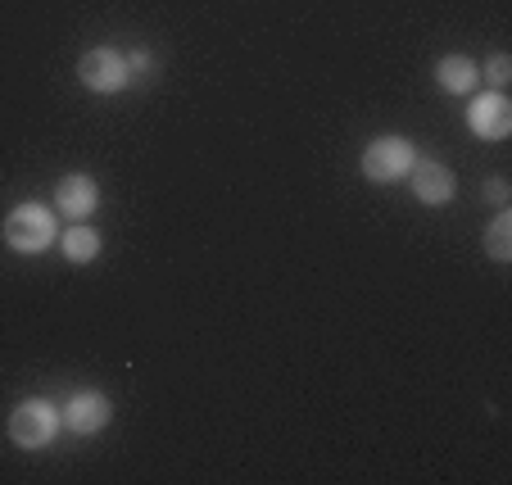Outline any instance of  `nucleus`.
<instances>
[{"label":"nucleus","mask_w":512,"mask_h":485,"mask_svg":"<svg viewBox=\"0 0 512 485\" xmlns=\"http://www.w3.org/2000/svg\"><path fill=\"white\" fill-rule=\"evenodd\" d=\"M413 159H417V146L408 141V136H377V141H368L358 168H363L368 182L390 186V182H404L408 168H413Z\"/></svg>","instance_id":"2"},{"label":"nucleus","mask_w":512,"mask_h":485,"mask_svg":"<svg viewBox=\"0 0 512 485\" xmlns=\"http://www.w3.org/2000/svg\"><path fill=\"white\" fill-rule=\"evenodd\" d=\"M408 186H413V195L422 204H431V209H440V204H449L458 195L454 168H445L440 159H413V168H408Z\"/></svg>","instance_id":"6"},{"label":"nucleus","mask_w":512,"mask_h":485,"mask_svg":"<svg viewBox=\"0 0 512 485\" xmlns=\"http://www.w3.org/2000/svg\"><path fill=\"white\" fill-rule=\"evenodd\" d=\"M485 254H490L494 263L512 259V209H499V218L490 223V232H485Z\"/></svg>","instance_id":"11"},{"label":"nucleus","mask_w":512,"mask_h":485,"mask_svg":"<svg viewBox=\"0 0 512 485\" xmlns=\"http://www.w3.org/2000/svg\"><path fill=\"white\" fill-rule=\"evenodd\" d=\"M59 250H64V259L68 263H96L100 259V250H105V241H100V232L96 227H87V223H73L64 236H59Z\"/></svg>","instance_id":"10"},{"label":"nucleus","mask_w":512,"mask_h":485,"mask_svg":"<svg viewBox=\"0 0 512 485\" xmlns=\"http://www.w3.org/2000/svg\"><path fill=\"white\" fill-rule=\"evenodd\" d=\"M155 68H159V59L150 55V50H132V55H127V73H132V82L155 78Z\"/></svg>","instance_id":"13"},{"label":"nucleus","mask_w":512,"mask_h":485,"mask_svg":"<svg viewBox=\"0 0 512 485\" xmlns=\"http://www.w3.org/2000/svg\"><path fill=\"white\" fill-rule=\"evenodd\" d=\"M109 418H114V404L105 390H73L59 408V427H68L73 436H96L109 427Z\"/></svg>","instance_id":"5"},{"label":"nucleus","mask_w":512,"mask_h":485,"mask_svg":"<svg viewBox=\"0 0 512 485\" xmlns=\"http://www.w3.org/2000/svg\"><path fill=\"white\" fill-rule=\"evenodd\" d=\"M59 436V408L50 399H23L10 413V440L19 449H46Z\"/></svg>","instance_id":"3"},{"label":"nucleus","mask_w":512,"mask_h":485,"mask_svg":"<svg viewBox=\"0 0 512 485\" xmlns=\"http://www.w3.org/2000/svg\"><path fill=\"white\" fill-rule=\"evenodd\" d=\"M96 209H100V186H96V177H87V173L59 177V186H55V214L73 218V223H82V218H91Z\"/></svg>","instance_id":"8"},{"label":"nucleus","mask_w":512,"mask_h":485,"mask_svg":"<svg viewBox=\"0 0 512 485\" xmlns=\"http://www.w3.org/2000/svg\"><path fill=\"white\" fill-rule=\"evenodd\" d=\"M59 241V223L46 204H19L5 218V245L14 254H41Z\"/></svg>","instance_id":"1"},{"label":"nucleus","mask_w":512,"mask_h":485,"mask_svg":"<svg viewBox=\"0 0 512 485\" xmlns=\"http://www.w3.org/2000/svg\"><path fill=\"white\" fill-rule=\"evenodd\" d=\"M435 82H440V91H449V96H472L476 82H481V68L467 55H445L435 64Z\"/></svg>","instance_id":"9"},{"label":"nucleus","mask_w":512,"mask_h":485,"mask_svg":"<svg viewBox=\"0 0 512 485\" xmlns=\"http://www.w3.org/2000/svg\"><path fill=\"white\" fill-rule=\"evenodd\" d=\"M78 82L96 96H114V91L132 87V73H127V55H118L114 46H96L78 59Z\"/></svg>","instance_id":"4"},{"label":"nucleus","mask_w":512,"mask_h":485,"mask_svg":"<svg viewBox=\"0 0 512 485\" xmlns=\"http://www.w3.org/2000/svg\"><path fill=\"white\" fill-rule=\"evenodd\" d=\"M467 127H472L481 141H503L512 132V105L503 91H485L467 105Z\"/></svg>","instance_id":"7"},{"label":"nucleus","mask_w":512,"mask_h":485,"mask_svg":"<svg viewBox=\"0 0 512 485\" xmlns=\"http://www.w3.org/2000/svg\"><path fill=\"white\" fill-rule=\"evenodd\" d=\"M481 78L490 82V91H503V87H508V78H512V59L508 55H494L490 64L481 68Z\"/></svg>","instance_id":"12"},{"label":"nucleus","mask_w":512,"mask_h":485,"mask_svg":"<svg viewBox=\"0 0 512 485\" xmlns=\"http://www.w3.org/2000/svg\"><path fill=\"white\" fill-rule=\"evenodd\" d=\"M485 195H490L494 204H503V200H508V186H503V177H490V186H485Z\"/></svg>","instance_id":"14"}]
</instances>
